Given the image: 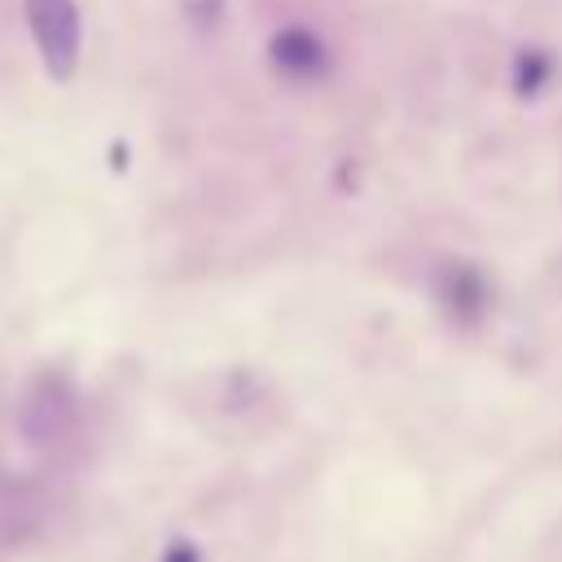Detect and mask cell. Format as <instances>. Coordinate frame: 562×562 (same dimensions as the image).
Returning <instances> with one entry per match:
<instances>
[{"instance_id":"obj_1","label":"cell","mask_w":562,"mask_h":562,"mask_svg":"<svg viewBox=\"0 0 562 562\" xmlns=\"http://www.w3.org/2000/svg\"><path fill=\"white\" fill-rule=\"evenodd\" d=\"M26 22L53 79H70L79 61V9L75 0H26Z\"/></svg>"},{"instance_id":"obj_2","label":"cell","mask_w":562,"mask_h":562,"mask_svg":"<svg viewBox=\"0 0 562 562\" xmlns=\"http://www.w3.org/2000/svg\"><path fill=\"white\" fill-rule=\"evenodd\" d=\"M75 422V391L61 373H40L18 408V426L31 443H57Z\"/></svg>"}]
</instances>
